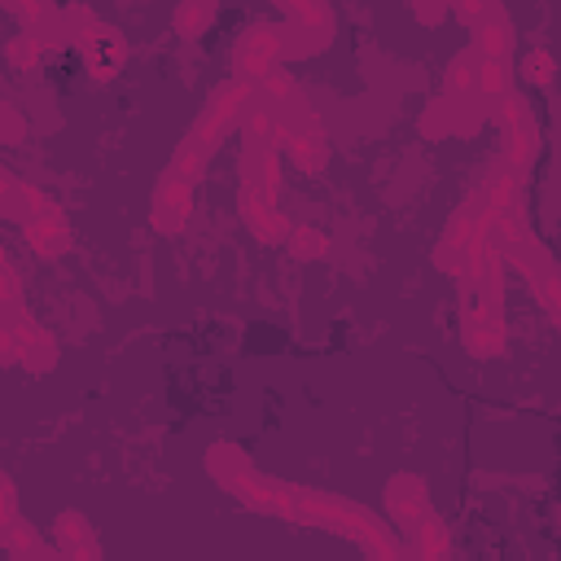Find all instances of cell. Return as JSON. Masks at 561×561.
Wrapping results in <instances>:
<instances>
[{"label": "cell", "mask_w": 561, "mask_h": 561, "mask_svg": "<svg viewBox=\"0 0 561 561\" xmlns=\"http://www.w3.org/2000/svg\"><path fill=\"white\" fill-rule=\"evenodd\" d=\"M250 101H254V88H250V83H241V79H224V83L206 96V105H202V114H197L188 140L210 158V153L224 145V136L245 118Z\"/></svg>", "instance_id": "1"}, {"label": "cell", "mask_w": 561, "mask_h": 561, "mask_svg": "<svg viewBox=\"0 0 561 561\" xmlns=\"http://www.w3.org/2000/svg\"><path fill=\"white\" fill-rule=\"evenodd\" d=\"M333 26L337 18L329 4H280V61L329 48Z\"/></svg>", "instance_id": "2"}, {"label": "cell", "mask_w": 561, "mask_h": 561, "mask_svg": "<svg viewBox=\"0 0 561 561\" xmlns=\"http://www.w3.org/2000/svg\"><path fill=\"white\" fill-rule=\"evenodd\" d=\"M460 337H465V351L473 355H500L504 351V307L495 298H478V294H465V307H460Z\"/></svg>", "instance_id": "3"}, {"label": "cell", "mask_w": 561, "mask_h": 561, "mask_svg": "<svg viewBox=\"0 0 561 561\" xmlns=\"http://www.w3.org/2000/svg\"><path fill=\"white\" fill-rule=\"evenodd\" d=\"M280 66V26H250L241 39H237V48H232V79H241V83H259L263 75H272Z\"/></svg>", "instance_id": "4"}, {"label": "cell", "mask_w": 561, "mask_h": 561, "mask_svg": "<svg viewBox=\"0 0 561 561\" xmlns=\"http://www.w3.org/2000/svg\"><path fill=\"white\" fill-rule=\"evenodd\" d=\"M469 48H473L478 61H500V66H508V57H513V48H517V31H513L504 4H482V9H478V18L469 22Z\"/></svg>", "instance_id": "5"}, {"label": "cell", "mask_w": 561, "mask_h": 561, "mask_svg": "<svg viewBox=\"0 0 561 561\" xmlns=\"http://www.w3.org/2000/svg\"><path fill=\"white\" fill-rule=\"evenodd\" d=\"M75 48L83 53V66L92 70V79H114L123 70V61H127V39L118 35V26H110L101 18H92L83 26V35L75 39Z\"/></svg>", "instance_id": "6"}, {"label": "cell", "mask_w": 561, "mask_h": 561, "mask_svg": "<svg viewBox=\"0 0 561 561\" xmlns=\"http://www.w3.org/2000/svg\"><path fill=\"white\" fill-rule=\"evenodd\" d=\"M486 110L473 96H438L425 114H421V131L425 136H473L482 127Z\"/></svg>", "instance_id": "7"}, {"label": "cell", "mask_w": 561, "mask_h": 561, "mask_svg": "<svg viewBox=\"0 0 561 561\" xmlns=\"http://www.w3.org/2000/svg\"><path fill=\"white\" fill-rule=\"evenodd\" d=\"M188 206H193V184L167 171L153 188V228L158 232H180L184 219H188Z\"/></svg>", "instance_id": "8"}, {"label": "cell", "mask_w": 561, "mask_h": 561, "mask_svg": "<svg viewBox=\"0 0 561 561\" xmlns=\"http://www.w3.org/2000/svg\"><path fill=\"white\" fill-rule=\"evenodd\" d=\"M386 508L399 526H416L421 517H430V495H425V482L416 473H394L386 482Z\"/></svg>", "instance_id": "9"}, {"label": "cell", "mask_w": 561, "mask_h": 561, "mask_svg": "<svg viewBox=\"0 0 561 561\" xmlns=\"http://www.w3.org/2000/svg\"><path fill=\"white\" fill-rule=\"evenodd\" d=\"M26 237H31V245L39 254H61L70 245V224H66V215L57 206H44L35 219H26Z\"/></svg>", "instance_id": "10"}, {"label": "cell", "mask_w": 561, "mask_h": 561, "mask_svg": "<svg viewBox=\"0 0 561 561\" xmlns=\"http://www.w3.org/2000/svg\"><path fill=\"white\" fill-rule=\"evenodd\" d=\"M13 337H18V359L31 364V368H53L57 351H53V337L44 333V324H35L31 316H18L13 320Z\"/></svg>", "instance_id": "11"}, {"label": "cell", "mask_w": 561, "mask_h": 561, "mask_svg": "<svg viewBox=\"0 0 561 561\" xmlns=\"http://www.w3.org/2000/svg\"><path fill=\"white\" fill-rule=\"evenodd\" d=\"M206 465H210V473H215L232 495H241V500H250V491L259 486V482L250 478L245 456H237L232 447H215V451H206Z\"/></svg>", "instance_id": "12"}, {"label": "cell", "mask_w": 561, "mask_h": 561, "mask_svg": "<svg viewBox=\"0 0 561 561\" xmlns=\"http://www.w3.org/2000/svg\"><path fill=\"white\" fill-rule=\"evenodd\" d=\"M57 535H61V561H101L96 535L79 513H61L57 517Z\"/></svg>", "instance_id": "13"}, {"label": "cell", "mask_w": 561, "mask_h": 561, "mask_svg": "<svg viewBox=\"0 0 561 561\" xmlns=\"http://www.w3.org/2000/svg\"><path fill=\"white\" fill-rule=\"evenodd\" d=\"M241 219L250 224V232H254L259 241H280V237H285L280 210H276L272 202H263L259 193H250V188H241Z\"/></svg>", "instance_id": "14"}, {"label": "cell", "mask_w": 561, "mask_h": 561, "mask_svg": "<svg viewBox=\"0 0 561 561\" xmlns=\"http://www.w3.org/2000/svg\"><path fill=\"white\" fill-rule=\"evenodd\" d=\"M215 18H219V9H215V4H206V0H188V4H175L171 26H175V35L197 39V35H206V31L215 26Z\"/></svg>", "instance_id": "15"}, {"label": "cell", "mask_w": 561, "mask_h": 561, "mask_svg": "<svg viewBox=\"0 0 561 561\" xmlns=\"http://www.w3.org/2000/svg\"><path fill=\"white\" fill-rule=\"evenodd\" d=\"M412 530V561H447V530L434 517H421Z\"/></svg>", "instance_id": "16"}, {"label": "cell", "mask_w": 561, "mask_h": 561, "mask_svg": "<svg viewBox=\"0 0 561 561\" xmlns=\"http://www.w3.org/2000/svg\"><path fill=\"white\" fill-rule=\"evenodd\" d=\"M504 92H508V66H500V61H478V70H473V101H478L482 110H491Z\"/></svg>", "instance_id": "17"}, {"label": "cell", "mask_w": 561, "mask_h": 561, "mask_svg": "<svg viewBox=\"0 0 561 561\" xmlns=\"http://www.w3.org/2000/svg\"><path fill=\"white\" fill-rule=\"evenodd\" d=\"M491 118H495V127H500V136H508V131H517V127H526V123H535V114H530V105H526V96L522 92H504L491 110H486Z\"/></svg>", "instance_id": "18"}, {"label": "cell", "mask_w": 561, "mask_h": 561, "mask_svg": "<svg viewBox=\"0 0 561 561\" xmlns=\"http://www.w3.org/2000/svg\"><path fill=\"white\" fill-rule=\"evenodd\" d=\"M530 294H535V302H539L552 320L561 316V280H557V263H552V259L530 276Z\"/></svg>", "instance_id": "19"}, {"label": "cell", "mask_w": 561, "mask_h": 561, "mask_svg": "<svg viewBox=\"0 0 561 561\" xmlns=\"http://www.w3.org/2000/svg\"><path fill=\"white\" fill-rule=\"evenodd\" d=\"M473 70H478L473 48H460V53L447 61V92H451V96H473Z\"/></svg>", "instance_id": "20"}, {"label": "cell", "mask_w": 561, "mask_h": 561, "mask_svg": "<svg viewBox=\"0 0 561 561\" xmlns=\"http://www.w3.org/2000/svg\"><path fill=\"white\" fill-rule=\"evenodd\" d=\"M298 259H324L329 254V237L324 232H316V228H285V237H280Z\"/></svg>", "instance_id": "21"}, {"label": "cell", "mask_w": 561, "mask_h": 561, "mask_svg": "<svg viewBox=\"0 0 561 561\" xmlns=\"http://www.w3.org/2000/svg\"><path fill=\"white\" fill-rule=\"evenodd\" d=\"M552 79H557V57H552V48H535V53H526V83H535V88H552Z\"/></svg>", "instance_id": "22"}, {"label": "cell", "mask_w": 561, "mask_h": 561, "mask_svg": "<svg viewBox=\"0 0 561 561\" xmlns=\"http://www.w3.org/2000/svg\"><path fill=\"white\" fill-rule=\"evenodd\" d=\"M22 316V289H18V280H13V272L0 263V320H18Z\"/></svg>", "instance_id": "23"}, {"label": "cell", "mask_w": 561, "mask_h": 561, "mask_svg": "<svg viewBox=\"0 0 561 561\" xmlns=\"http://www.w3.org/2000/svg\"><path fill=\"white\" fill-rule=\"evenodd\" d=\"M0 140H4V145H22V140H26V118H22L4 96H0Z\"/></svg>", "instance_id": "24"}, {"label": "cell", "mask_w": 561, "mask_h": 561, "mask_svg": "<svg viewBox=\"0 0 561 561\" xmlns=\"http://www.w3.org/2000/svg\"><path fill=\"white\" fill-rule=\"evenodd\" d=\"M13 526H18V495H13V482H9V473L0 469V539H4Z\"/></svg>", "instance_id": "25"}, {"label": "cell", "mask_w": 561, "mask_h": 561, "mask_svg": "<svg viewBox=\"0 0 561 561\" xmlns=\"http://www.w3.org/2000/svg\"><path fill=\"white\" fill-rule=\"evenodd\" d=\"M412 18L425 22V26H438L443 18H451V9L447 4H412Z\"/></svg>", "instance_id": "26"}]
</instances>
